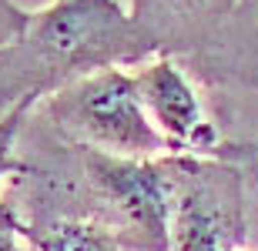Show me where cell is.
I'll use <instances>...</instances> for the list:
<instances>
[{
	"mask_svg": "<svg viewBox=\"0 0 258 251\" xmlns=\"http://www.w3.org/2000/svg\"><path fill=\"white\" fill-rule=\"evenodd\" d=\"M154 54V37L124 0H50L0 50V114L27 97L44 101L97 70L138 67Z\"/></svg>",
	"mask_w": 258,
	"mask_h": 251,
	"instance_id": "cell-1",
	"label": "cell"
},
{
	"mask_svg": "<svg viewBox=\"0 0 258 251\" xmlns=\"http://www.w3.org/2000/svg\"><path fill=\"white\" fill-rule=\"evenodd\" d=\"M71 154L77 181L67 184V194L77 201L74 218L107 228L124 251H171L174 191L168 157L138 161L81 147H71Z\"/></svg>",
	"mask_w": 258,
	"mask_h": 251,
	"instance_id": "cell-2",
	"label": "cell"
},
{
	"mask_svg": "<svg viewBox=\"0 0 258 251\" xmlns=\"http://www.w3.org/2000/svg\"><path fill=\"white\" fill-rule=\"evenodd\" d=\"M37 121H44L64 147L138 161L171 154V144L151 124L141 104L134 70L124 67L97 70L54 91L37 104Z\"/></svg>",
	"mask_w": 258,
	"mask_h": 251,
	"instance_id": "cell-3",
	"label": "cell"
},
{
	"mask_svg": "<svg viewBox=\"0 0 258 251\" xmlns=\"http://www.w3.org/2000/svg\"><path fill=\"white\" fill-rule=\"evenodd\" d=\"M171 251H245V181L228 157L168 154Z\"/></svg>",
	"mask_w": 258,
	"mask_h": 251,
	"instance_id": "cell-4",
	"label": "cell"
},
{
	"mask_svg": "<svg viewBox=\"0 0 258 251\" xmlns=\"http://www.w3.org/2000/svg\"><path fill=\"white\" fill-rule=\"evenodd\" d=\"M134 84L151 124L171 144V154L221 157V137L205 114L198 91L171 57H151L134 67Z\"/></svg>",
	"mask_w": 258,
	"mask_h": 251,
	"instance_id": "cell-5",
	"label": "cell"
},
{
	"mask_svg": "<svg viewBox=\"0 0 258 251\" xmlns=\"http://www.w3.org/2000/svg\"><path fill=\"white\" fill-rule=\"evenodd\" d=\"M27 251H124L114 234L87 218H37L24 221Z\"/></svg>",
	"mask_w": 258,
	"mask_h": 251,
	"instance_id": "cell-6",
	"label": "cell"
},
{
	"mask_svg": "<svg viewBox=\"0 0 258 251\" xmlns=\"http://www.w3.org/2000/svg\"><path fill=\"white\" fill-rule=\"evenodd\" d=\"M131 14L164 50L201 30L205 17H211V0H131Z\"/></svg>",
	"mask_w": 258,
	"mask_h": 251,
	"instance_id": "cell-7",
	"label": "cell"
},
{
	"mask_svg": "<svg viewBox=\"0 0 258 251\" xmlns=\"http://www.w3.org/2000/svg\"><path fill=\"white\" fill-rule=\"evenodd\" d=\"M40 101L27 97V101H20L14 104L10 111L0 114V184L7 174L17 171V144H20V134H24V127H27L30 114L37 111Z\"/></svg>",
	"mask_w": 258,
	"mask_h": 251,
	"instance_id": "cell-8",
	"label": "cell"
},
{
	"mask_svg": "<svg viewBox=\"0 0 258 251\" xmlns=\"http://www.w3.org/2000/svg\"><path fill=\"white\" fill-rule=\"evenodd\" d=\"M27 24H30V10L20 0H0V50L10 47L27 30Z\"/></svg>",
	"mask_w": 258,
	"mask_h": 251,
	"instance_id": "cell-9",
	"label": "cell"
},
{
	"mask_svg": "<svg viewBox=\"0 0 258 251\" xmlns=\"http://www.w3.org/2000/svg\"><path fill=\"white\" fill-rule=\"evenodd\" d=\"M0 251H27L24 221L7 201H0Z\"/></svg>",
	"mask_w": 258,
	"mask_h": 251,
	"instance_id": "cell-10",
	"label": "cell"
},
{
	"mask_svg": "<svg viewBox=\"0 0 258 251\" xmlns=\"http://www.w3.org/2000/svg\"><path fill=\"white\" fill-rule=\"evenodd\" d=\"M235 7H238V0H211V17L221 20L225 14H231Z\"/></svg>",
	"mask_w": 258,
	"mask_h": 251,
	"instance_id": "cell-11",
	"label": "cell"
}]
</instances>
